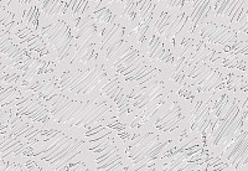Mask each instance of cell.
<instances>
[{
	"label": "cell",
	"instance_id": "1",
	"mask_svg": "<svg viewBox=\"0 0 248 171\" xmlns=\"http://www.w3.org/2000/svg\"><path fill=\"white\" fill-rule=\"evenodd\" d=\"M50 114L56 123L66 126H88L105 119L110 112L106 103L79 102L63 94H56L47 99Z\"/></svg>",
	"mask_w": 248,
	"mask_h": 171
},
{
	"label": "cell",
	"instance_id": "2",
	"mask_svg": "<svg viewBox=\"0 0 248 171\" xmlns=\"http://www.w3.org/2000/svg\"><path fill=\"white\" fill-rule=\"evenodd\" d=\"M243 104L245 101L240 98H230L223 94L215 103L212 113L216 121L212 123L210 143L212 148L223 149L242 129L243 124Z\"/></svg>",
	"mask_w": 248,
	"mask_h": 171
},
{
	"label": "cell",
	"instance_id": "3",
	"mask_svg": "<svg viewBox=\"0 0 248 171\" xmlns=\"http://www.w3.org/2000/svg\"><path fill=\"white\" fill-rule=\"evenodd\" d=\"M117 73L122 75L128 82H138L139 86L148 83L158 76L160 71L145 63L138 51L123 41L114 52L106 60Z\"/></svg>",
	"mask_w": 248,
	"mask_h": 171
},
{
	"label": "cell",
	"instance_id": "4",
	"mask_svg": "<svg viewBox=\"0 0 248 171\" xmlns=\"http://www.w3.org/2000/svg\"><path fill=\"white\" fill-rule=\"evenodd\" d=\"M82 141L68 137L62 132L54 134L43 143L39 152L32 153L40 160H44L55 171H66L72 161L81 154Z\"/></svg>",
	"mask_w": 248,
	"mask_h": 171
},
{
	"label": "cell",
	"instance_id": "5",
	"mask_svg": "<svg viewBox=\"0 0 248 171\" xmlns=\"http://www.w3.org/2000/svg\"><path fill=\"white\" fill-rule=\"evenodd\" d=\"M108 76L103 66H94L90 70L77 72H63L59 81L61 92L70 94L85 95L96 88H102Z\"/></svg>",
	"mask_w": 248,
	"mask_h": 171
},
{
	"label": "cell",
	"instance_id": "6",
	"mask_svg": "<svg viewBox=\"0 0 248 171\" xmlns=\"http://www.w3.org/2000/svg\"><path fill=\"white\" fill-rule=\"evenodd\" d=\"M164 83L160 79H154L149 84H141L129 94L133 101V107L140 112L141 121H148L163 104Z\"/></svg>",
	"mask_w": 248,
	"mask_h": 171
},
{
	"label": "cell",
	"instance_id": "7",
	"mask_svg": "<svg viewBox=\"0 0 248 171\" xmlns=\"http://www.w3.org/2000/svg\"><path fill=\"white\" fill-rule=\"evenodd\" d=\"M167 144L168 141L161 140L155 133H144L130 141L127 148V156L134 164L145 163L158 156Z\"/></svg>",
	"mask_w": 248,
	"mask_h": 171
},
{
	"label": "cell",
	"instance_id": "8",
	"mask_svg": "<svg viewBox=\"0 0 248 171\" xmlns=\"http://www.w3.org/2000/svg\"><path fill=\"white\" fill-rule=\"evenodd\" d=\"M41 34L45 41L54 48L59 61H63L70 56L74 46V37L71 34L68 24L60 20L54 24L44 26L41 29Z\"/></svg>",
	"mask_w": 248,
	"mask_h": 171
},
{
	"label": "cell",
	"instance_id": "9",
	"mask_svg": "<svg viewBox=\"0 0 248 171\" xmlns=\"http://www.w3.org/2000/svg\"><path fill=\"white\" fill-rule=\"evenodd\" d=\"M222 159L234 171L248 169V128H242L222 150Z\"/></svg>",
	"mask_w": 248,
	"mask_h": 171
},
{
	"label": "cell",
	"instance_id": "10",
	"mask_svg": "<svg viewBox=\"0 0 248 171\" xmlns=\"http://www.w3.org/2000/svg\"><path fill=\"white\" fill-rule=\"evenodd\" d=\"M96 154V168L98 171H123V161L117 145L109 139L96 141L91 148Z\"/></svg>",
	"mask_w": 248,
	"mask_h": 171
},
{
	"label": "cell",
	"instance_id": "11",
	"mask_svg": "<svg viewBox=\"0 0 248 171\" xmlns=\"http://www.w3.org/2000/svg\"><path fill=\"white\" fill-rule=\"evenodd\" d=\"M189 77L194 81L195 87L200 92H211L223 87L225 79L217 70L207 65L206 62H201L192 66L189 71Z\"/></svg>",
	"mask_w": 248,
	"mask_h": 171
},
{
	"label": "cell",
	"instance_id": "12",
	"mask_svg": "<svg viewBox=\"0 0 248 171\" xmlns=\"http://www.w3.org/2000/svg\"><path fill=\"white\" fill-rule=\"evenodd\" d=\"M201 39L203 42L218 45L222 47L230 48L238 42V32L231 26L223 25V24L207 23L200 29Z\"/></svg>",
	"mask_w": 248,
	"mask_h": 171
},
{
	"label": "cell",
	"instance_id": "13",
	"mask_svg": "<svg viewBox=\"0 0 248 171\" xmlns=\"http://www.w3.org/2000/svg\"><path fill=\"white\" fill-rule=\"evenodd\" d=\"M187 20H190V17L186 13L174 15L163 12L155 24V32L165 41H172L185 28Z\"/></svg>",
	"mask_w": 248,
	"mask_h": 171
},
{
	"label": "cell",
	"instance_id": "14",
	"mask_svg": "<svg viewBox=\"0 0 248 171\" xmlns=\"http://www.w3.org/2000/svg\"><path fill=\"white\" fill-rule=\"evenodd\" d=\"M212 9L217 19H222L231 24V28L234 30L246 10V1H212Z\"/></svg>",
	"mask_w": 248,
	"mask_h": 171
},
{
	"label": "cell",
	"instance_id": "15",
	"mask_svg": "<svg viewBox=\"0 0 248 171\" xmlns=\"http://www.w3.org/2000/svg\"><path fill=\"white\" fill-rule=\"evenodd\" d=\"M0 53L3 59L8 61V65L16 70L29 59L25 51L12 41L10 34L6 30H3L0 34Z\"/></svg>",
	"mask_w": 248,
	"mask_h": 171
},
{
	"label": "cell",
	"instance_id": "16",
	"mask_svg": "<svg viewBox=\"0 0 248 171\" xmlns=\"http://www.w3.org/2000/svg\"><path fill=\"white\" fill-rule=\"evenodd\" d=\"M212 108L209 103L199 101L195 103L194 108L190 112V124H191V132L194 134L202 135L212 126Z\"/></svg>",
	"mask_w": 248,
	"mask_h": 171
},
{
	"label": "cell",
	"instance_id": "17",
	"mask_svg": "<svg viewBox=\"0 0 248 171\" xmlns=\"http://www.w3.org/2000/svg\"><path fill=\"white\" fill-rule=\"evenodd\" d=\"M16 109L20 114L25 115L32 122L37 123H48L50 122V115L48 110L41 102L35 97H26V98L20 99L16 103Z\"/></svg>",
	"mask_w": 248,
	"mask_h": 171
},
{
	"label": "cell",
	"instance_id": "18",
	"mask_svg": "<svg viewBox=\"0 0 248 171\" xmlns=\"http://www.w3.org/2000/svg\"><path fill=\"white\" fill-rule=\"evenodd\" d=\"M183 121V112L178 102H171L160 115L154 121V126L160 132H172L179 128Z\"/></svg>",
	"mask_w": 248,
	"mask_h": 171
},
{
	"label": "cell",
	"instance_id": "19",
	"mask_svg": "<svg viewBox=\"0 0 248 171\" xmlns=\"http://www.w3.org/2000/svg\"><path fill=\"white\" fill-rule=\"evenodd\" d=\"M124 36V28L119 24H113L109 28L102 31V46L101 51L105 56V60H108L114 51L121 45Z\"/></svg>",
	"mask_w": 248,
	"mask_h": 171
},
{
	"label": "cell",
	"instance_id": "20",
	"mask_svg": "<svg viewBox=\"0 0 248 171\" xmlns=\"http://www.w3.org/2000/svg\"><path fill=\"white\" fill-rule=\"evenodd\" d=\"M101 93L112 99L117 104L121 113H127L129 110V97L124 94L117 78H108L107 82L103 84V87L101 88Z\"/></svg>",
	"mask_w": 248,
	"mask_h": 171
},
{
	"label": "cell",
	"instance_id": "21",
	"mask_svg": "<svg viewBox=\"0 0 248 171\" xmlns=\"http://www.w3.org/2000/svg\"><path fill=\"white\" fill-rule=\"evenodd\" d=\"M155 3L154 1H139V19L136 26V36L139 45H141L147 39V32L149 29V24L153 19Z\"/></svg>",
	"mask_w": 248,
	"mask_h": 171
},
{
	"label": "cell",
	"instance_id": "22",
	"mask_svg": "<svg viewBox=\"0 0 248 171\" xmlns=\"http://www.w3.org/2000/svg\"><path fill=\"white\" fill-rule=\"evenodd\" d=\"M17 70L21 72V76L25 83L34 81L35 77L44 75V73L52 72L54 67L51 65V62L43 61V60L34 59V57H29L23 65L20 66Z\"/></svg>",
	"mask_w": 248,
	"mask_h": 171
},
{
	"label": "cell",
	"instance_id": "23",
	"mask_svg": "<svg viewBox=\"0 0 248 171\" xmlns=\"http://www.w3.org/2000/svg\"><path fill=\"white\" fill-rule=\"evenodd\" d=\"M97 34V26L92 16H83L76 19L75 24V39L76 46L92 44L93 37Z\"/></svg>",
	"mask_w": 248,
	"mask_h": 171
},
{
	"label": "cell",
	"instance_id": "24",
	"mask_svg": "<svg viewBox=\"0 0 248 171\" xmlns=\"http://www.w3.org/2000/svg\"><path fill=\"white\" fill-rule=\"evenodd\" d=\"M212 9V1H206V0H201V1H195L192 12L190 14V23H191L192 31L199 30V28H202L209 19L210 10Z\"/></svg>",
	"mask_w": 248,
	"mask_h": 171
},
{
	"label": "cell",
	"instance_id": "25",
	"mask_svg": "<svg viewBox=\"0 0 248 171\" xmlns=\"http://www.w3.org/2000/svg\"><path fill=\"white\" fill-rule=\"evenodd\" d=\"M148 55L152 60L155 61H159L164 65H172L174 63V57H172V53H170L169 51L165 48L163 42L159 40L158 35H153L152 39H150L149 45H148Z\"/></svg>",
	"mask_w": 248,
	"mask_h": 171
},
{
	"label": "cell",
	"instance_id": "26",
	"mask_svg": "<svg viewBox=\"0 0 248 171\" xmlns=\"http://www.w3.org/2000/svg\"><path fill=\"white\" fill-rule=\"evenodd\" d=\"M31 143H25L20 139L19 137L8 134L3 135L1 139V159H5L6 156L10 155H17L20 153H24L29 148Z\"/></svg>",
	"mask_w": 248,
	"mask_h": 171
},
{
	"label": "cell",
	"instance_id": "27",
	"mask_svg": "<svg viewBox=\"0 0 248 171\" xmlns=\"http://www.w3.org/2000/svg\"><path fill=\"white\" fill-rule=\"evenodd\" d=\"M26 84L31 91H34L35 93H37L39 95L44 97V98L47 101L48 98L51 97H54V95L60 94V86L59 83H56L55 79H51V81H44V82H39V81H31L28 82Z\"/></svg>",
	"mask_w": 248,
	"mask_h": 171
},
{
	"label": "cell",
	"instance_id": "28",
	"mask_svg": "<svg viewBox=\"0 0 248 171\" xmlns=\"http://www.w3.org/2000/svg\"><path fill=\"white\" fill-rule=\"evenodd\" d=\"M97 59V53L94 51V45L93 44H87V45L76 46L74 56L71 59V63H79V65H86L90 62L94 61Z\"/></svg>",
	"mask_w": 248,
	"mask_h": 171
},
{
	"label": "cell",
	"instance_id": "29",
	"mask_svg": "<svg viewBox=\"0 0 248 171\" xmlns=\"http://www.w3.org/2000/svg\"><path fill=\"white\" fill-rule=\"evenodd\" d=\"M67 1H59V0H45L40 1V6L44 14L47 17H57L65 14L68 8Z\"/></svg>",
	"mask_w": 248,
	"mask_h": 171
},
{
	"label": "cell",
	"instance_id": "30",
	"mask_svg": "<svg viewBox=\"0 0 248 171\" xmlns=\"http://www.w3.org/2000/svg\"><path fill=\"white\" fill-rule=\"evenodd\" d=\"M163 171H195V165L194 163L187 161V155L183 153L172 157Z\"/></svg>",
	"mask_w": 248,
	"mask_h": 171
},
{
	"label": "cell",
	"instance_id": "31",
	"mask_svg": "<svg viewBox=\"0 0 248 171\" xmlns=\"http://www.w3.org/2000/svg\"><path fill=\"white\" fill-rule=\"evenodd\" d=\"M187 68H190L189 55L184 52L183 56L179 59L178 63L172 67L171 78L178 84H184V79L186 77V71H187Z\"/></svg>",
	"mask_w": 248,
	"mask_h": 171
},
{
	"label": "cell",
	"instance_id": "32",
	"mask_svg": "<svg viewBox=\"0 0 248 171\" xmlns=\"http://www.w3.org/2000/svg\"><path fill=\"white\" fill-rule=\"evenodd\" d=\"M118 8L121 9V15L122 17L129 21V23H133L134 19L137 16V10L139 9V1H119Z\"/></svg>",
	"mask_w": 248,
	"mask_h": 171
},
{
	"label": "cell",
	"instance_id": "33",
	"mask_svg": "<svg viewBox=\"0 0 248 171\" xmlns=\"http://www.w3.org/2000/svg\"><path fill=\"white\" fill-rule=\"evenodd\" d=\"M93 20H96L98 24H114L116 21V15L113 14L112 10H109L108 8H102L96 10L92 15Z\"/></svg>",
	"mask_w": 248,
	"mask_h": 171
},
{
	"label": "cell",
	"instance_id": "34",
	"mask_svg": "<svg viewBox=\"0 0 248 171\" xmlns=\"http://www.w3.org/2000/svg\"><path fill=\"white\" fill-rule=\"evenodd\" d=\"M20 97V92L15 87H1L0 91V98H1V107H5L6 104H10L12 102L16 101Z\"/></svg>",
	"mask_w": 248,
	"mask_h": 171
},
{
	"label": "cell",
	"instance_id": "35",
	"mask_svg": "<svg viewBox=\"0 0 248 171\" xmlns=\"http://www.w3.org/2000/svg\"><path fill=\"white\" fill-rule=\"evenodd\" d=\"M24 23L30 28V30H37V26H39V9L36 6H31L29 10L24 13Z\"/></svg>",
	"mask_w": 248,
	"mask_h": 171
},
{
	"label": "cell",
	"instance_id": "36",
	"mask_svg": "<svg viewBox=\"0 0 248 171\" xmlns=\"http://www.w3.org/2000/svg\"><path fill=\"white\" fill-rule=\"evenodd\" d=\"M24 42L28 44L30 50H34L36 51V52H40L41 55H47V50H46L45 47V44H44L43 40L40 39L39 36H36V35L31 34L30 36H28L25 40H24Z\"/></svg>",
	"mask_w": 248,
	"mask_h": 171
},
{
	"label": "cell",
	"instance_id": "37",
	"mask_svg": "<svg viewBox=\"0 0 248 171\" xmlns=\"http://www.w3.org/2000/svg\"><path fill=\"white\" fill-rule=\"evenodd\" d=\"M226 52L233 56H248V40H242L238 41L234 46L230 48H226Z\"/></svg>",
	"mask_w": 248,
	"mask_h": 171
},
{
	"label": "cell",
	"instance_id": "38",
	"mask_svg": "<svg viewBox=\"0 0 248 171\" xmlns=\"http://www.w3.org/2000/svg\"><path fill=\"white\" fill-rule=\"evenodd\" d=\"M0 21H1V25L4 28L12 29L13 26H15L14 23V15L12 13L6 12L4 8H0Z\"/></svg>",
	"mask_w": 248,
	"mask_h": 171
},
{
	"label": "cell",
	"instance_id": "39",
	"mask_svg": "<svg viewBox=\"0 0 248 171\" xmlns=\"http://www.w3.org/2000/svg\"><path fill=\"white\" fill-rule=\"evenodd\" d=\"M72 4V10H74V14L76 16V19L81 17L82 15L86 13V9L88 8V1H71Z\"/></svg>",
	"mask_w": 248,
	"mask_h": 171
},
{
	"label": "cell",
	"instance_id": "40",
	"mask_svg": "<svg viewBox=\"0 0 248 171\" xmlns=\"http://www.w3.org/2000/svg\"><path fill=\"white\" fill-rule=\"evenodd\" d=\"M0 171H30L20 164H13L3 160L0 164Z\"/></svg>",
	"mask_w": 248,
	"mask_h": 171
},
{
	"label": "cell",
	"instance_id": "41",
	"mask_svg": "<svg viewBox=\"0 0 248 171\" xmlns=\"http://www.w3.org/2000/svg\"><path fill=\"white\" fill-rule=\"evenodd\" d=\"M19 79V75L17 73H5L1 71V82L5 83H16Z\"/></svg>",
	"mask_w": 248,
	"mask_h": 171
},
{
	"label": "cell",
	"instance_id": "42",
	"mask_svg": "<svg viewBox=\"0 0 248 171\" xmlns=\"http://www.w3.org/2000/svg\"><path fill=\"white\" fill-rule=\"evenodd\" d=\"M165 6H168L169 9H174V10H180L184 6L185 1L183 0H170V1H164Z\"/></svg>",
	"mask_w": 248,
	"mask_h": 171
},
{
	"label": "cell",
	"instance_id": "43",
	"mask_svg": "<svg viewBox=\"0 0 248 171\" xmlns=\"http://www.w3.org/2000/svg\"><path fill=\"white\" fill-rule=\"evenodd\" d=\"M242 128H248V97L245 99L243 104V124Z\"/></svg>",
	"mask_w": 248,
	"mask_h": 171
},
{
	"label": "cell",
	"instance_id": "44",
	"mask_svg": "<svg viewBox=\"0 0 248 171\" xmlns=\"http://www.w3.org/2000/svg\"><path fill=\"white\" fill-rule=\"evenodd\" d=\"M71 171H90V170H88L87 165H86L85 163H81V161H79V163L75 164V166L71 169Z\"/></svg>",
	"mask_w": 248,
	"mask_h": 171
},
{
	"label": "cell",
	"instance_id": "45",
	"mask_svg": "<svg viewBox=\"0 0 248 171\" xmlns=\"http://www.w3.org/2000/svg\"><path fill=\"white\" fill-rule=\"evenodd\" d=\"M243 65H241V62H240V66H238V67H242ZM245 71H246V76L248 77V65L247 66H245Z\"/></svg>",
	"mask_w": 248,
	"mask_h": 171
},
{
	"label": "cell",
	"instance_id": "46",
	"mask_svg": "<svg viewBox=\"0 0 248 171\" xmlns=\"http://www.w3.org/2000/svg\"><path fill=\"white\" fill-rule=\"evenodd\" d=\"M30 171H40V169L37 168V166H34V169H32V170H30Z\"/></svg>",
	"mask_w": 248,
	"mask_h": 171
}]
</instances>
